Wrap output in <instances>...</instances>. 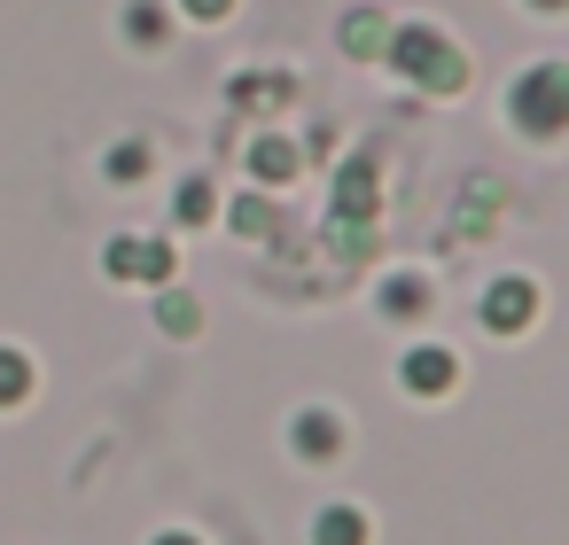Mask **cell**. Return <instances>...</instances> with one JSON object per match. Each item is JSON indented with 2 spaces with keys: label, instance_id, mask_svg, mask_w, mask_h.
Instances as JSON below:
<instances>
[{
  "label": "cell",
  "instance_id": "9a60e30c",
  "mask_svg": "<svg viewBox=\"0 0 569 545\" xmlns=\"http://www.w3.org/2000/svg\"><path fill=\"white\" fill-rule=\"evenodd\" d=\"M157 320H164V335H196V327H203L196 296H180V289H164V296H157Z\"/></svg>",
  "mask_w": 569,
  "mask_h": 545
},
{
  "label": "cell",
  "instance_id": "7a4b0ae2",
  "mask_svg": "<svg viewBox=\"0 0 569 545\" xmlns=\"http://www.w3.org/2000/svg\"><path fill=\"white\" fill-rule=\"evenodd\" d=\"M507 118H515L530 141H561V133H569V63H530V71H515Z\"/></svg>",
  "mask_w": 569,
  "mask_h": 545
},
{
  "label": "cell",
  "instance_id": "7c38bea8",
  "mask_svg": "<svg viewBox=\"0 0 569 545\" xmlns=\"http://www.w3.org/2000/svg\"><path fill=\"white\" fill-rule=\"evenodd\" d=\"M312 545H367V514L359 506H328L312 522Z\"/></svg>",
  "mask_w": 569,
  "mask_h": 545
},
{
  "label": "cell",
  "instance_id": "d6986e66",
  "mask_svg": "<svg viewBox=\"0 0 569 545\" xmlns=\"http://www.w3.org/2000/svg\"><path fill=\"white\" fill-rule=\"evenodd\" d=\"M157 545H203V537H188V529H164V537H157Z\"/></svg>",
  "mask_w": 569,
  "mask_h": 545
},
{
  "label": "cell",
  "instance_id": "30bf717a",
  "mask_svg": "<svg viewBox=\"0 0 569 545\" xmlns=\"http://www.w3.org/2000/svg\"><path fill=\"white\" fill-rule=\"evenodd\" d=\"M343 48H351V55H382V48H390V17H382V9L343 17Z\"/></svg>",
  "mask_w": 569,
  "mask_h": 545
},
{
  "label": "cell",
  "instance_id": "6da1fadb",
  "mask_svg": "<svg viewBox=\"0 0 569 545\" xmlns=\"http://www.w3.org/2000/svg\"><path fill=\"white\" fill-rule=\"evenodd\" d=\"M382 63H390L398 79H413L421 94H460V87H468V55H460L437 24H398L390 48H382Z\"/></svg>",
  "mask_w": 569,
  "mask_h": 545
},
{
  "label": "cell",
  "instance_id": "5bb4252c",
  "mask_svg": "<svg viewBox=\"0 0 569 545\" xmlns=\"http://www.w3.org/2000/svg\"><path fill=\"white\" fill-rule=\"evenodd\" d=\"M149 164H157V157H149V141H118V149L102 157V172H110L118 188H133V180H149Z\"/></svg>",
  "mask_w": 569,
  "mask_h": 545
},
{
  "label": "cell",
  "instance_id": "5b68a950",
  "mask_svg": "<svg viewBox=\"0 0 569 545\" xmlns=\"http://www.w3.org/2000/svg\"><path fill=\"white\" fill-rule=\"evenodd\" d=\"M398 382H406L413 397H452V382H460V359H452L445 343H413V351L398 359Z\"/></svg>",
  "mask_w": 569,
  "mask_h": 545
},
{
  "label": "cell",
  "instance_id": "52a82bcc",
  "mask_svg": "<svg viewBox=\"0 0 569 545\" xmlns=\"http://www.w3.org/2000/svg\"><path fill=\"white\" fill-rule=\"evenodd\" d=\"M297 164H305V157H297L281 133H258V141H250V180H258V188H289Z\"/></svg>",
  "mask_w": 569,
  "mask_h": 545
},
{
  "label": "cell",
  "instance_id": "ac0fdd59",
  "mask_svg": "<svg viewBox=\"0 0 569 545\" xmlns=\"http://www.w3.org/2000/svg\"><path fill=\"white\" fill-rule=\"evenodd\" d=\"M180 17H196V24H219V17H234V0H180Z\"/></svg>",
  "mask_w": 569,
  "mask_h": 545
},
{
  "label": "cell",
  "instance_id": "8fae6325",
  "mask_svg": "<svg viewBox=\"0 0 569 545\" xmlns=\"http://www.w3.org/2000/svg\"><path fill=\"white\" fill-rule=\"evenodd\" d=\"M211 211H219V188H211L203 172H196V180H180V195H172V226H203Z\"/></svg>",
  "mask_w": 569,
  "mask_h": 545
},
{
  "label": "cell",
  "instance_id": "4fadbf2b",
  "mask_svg": "<svg viewBox=\"0 0 569 545\" xmlns=\"http://www.w3.org/2000/svg\"><path fill=\"white\" fill-rule=\"evenodd\" d=\"M24 397H32V359L0 343V413H9V405H24Z\"/></svg>",
  "mask_w": 569,
  "mask_h": 545
},
{
  "label": "cell",
  "instance_id": "9c48e42d",
  "mask_svg": "<svg viewBox=\"0 0 569 545\" xmlns=\"http://www.w3.org/2000/svg\"><path fill=\"white\" fill-rule=\"evenodd\" d=\"M172 17H164V0H126V40L133 48H164Z\"/></svg>",
  "mask_w": 569,
  "mask_h": 545
},
{
  "label": "cell",
  "instance_id": "ffe728a7",
  "mask_svg": "<svg viewBox=\"0 0 569 545\" xmlns=\"http://www.w3.org/2000/svg\"><path fill=\"white\" fill-rule=\"evenodd\" d=\"M530 9H546V17H561V9H569V0H530Z\"/></svg>",
  "mask_w": 569,
  "mask_h": 545
},
{
  "label": "cell",
  "instance_id": "2e32d148",
  "mask_svg": "<svg viewBox=\"0 0 569 545\" xmlns=\"http://www.w3.org/2000/svg\"><path fill=\"white\" fill-rule=\"evenodd\" d=\"M266 226H273V203L266 195H242L234 203V234H266Z\"/></svg>",
  "mask_w": 569,
  "mask_h": 545
},
{
  "label": "cell",
  "instance_id": "e0dca14e",
  "mask_svg": "<svg viewBox=\"0 0 569 545\" xmlns=\"http://www.w3.org/2000/svg\"><path fill=\"white\" fill-rule=\"evenodd\" d=\"M234 102H266V110H273V102H289V79H242Z\"/></svg>",
  "mask_w": 569,
  "mask_h": 545
},
{
  "label": "cell",
  "instance_id": "8992f818",
  "mask_svg": "<svg viewBox=\"0 0 569 545\" xmlns=\"http://www.w3.org/2000/svg\"><path fill=\"white\" fill-rule=\"evenodd\" d=\"M289 444H297V460H336V452H343V421H336L328 405H305V413L289 421Z\"/></svg>",
  "mask_w": 569,
  "mask_h": 545
},
{
  "label": "cell",
  "instance_id": "3957f363",
  "mask_svg": "<svg viewBox=\"0 0 569 545\" xmlns=\"http://www.w3.org/2000/svg\"><path fill=\"white\" fill-rule=\"evenodd\" d=\"M538 320V281L530 273H499L491 289H483V327L491 335H522Z\"/></svg>",
  "mask_w": 569,
  "mask_h": 545
},
{
  "label": "cell",
  "instance_id": "ba28073f",
  "mask_svg": "<svg viewBox=\"0 0 569 545\" xmlns=\"http://www.w3.org/2000/svg\"><path fill=\"white\" fill-rule=\"evenodd\" d=\"M421 312H429V281H421V273L382 281V320H421Z\"/></svg>",
  "mask_w": 569,
  "mask_h": 545
},
{
  "label": "cell",
  "instance_id": "277c9868",
  "mask_svg": "<svg viewBox=\"0 0 569 545\" xmlns=\"http://www.w3.org/2000/svg\"><path fill=\"white\" fill-rule=\"evenodd\" d=\"M102 273L110 281H172V242H141V234H118L110 242V258H102Z\"/></svg>",
  "mask_w": 569,
  "mask_h": 545
}]
</instances>
